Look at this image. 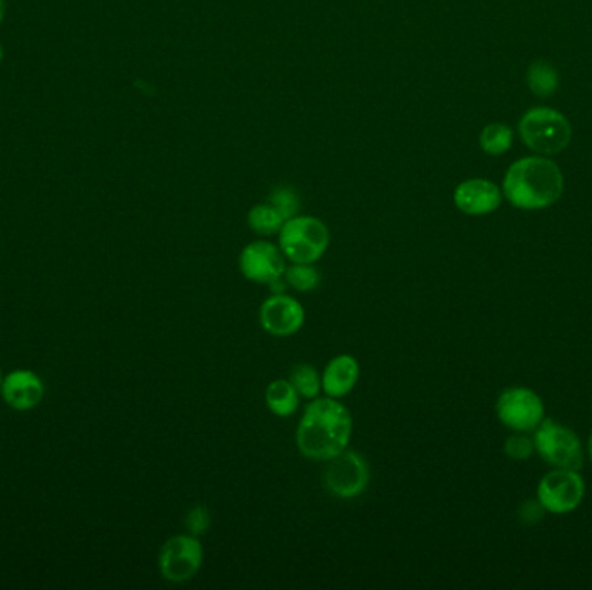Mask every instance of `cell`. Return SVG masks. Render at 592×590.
Wrapping results in <instances>:
<instances>
[{
	"label": "cell",
	"mask_w": 592,
	"mask_h": 590,
	"mask_svg": "<svg viewBox=\"0 0 592 590\" xmlns=\"http://www.w3.org/2000/svg\"><path fill=\"white\" fill-rule=\"evenodd\" d=\"M0 61H2V47H0Z\"/></svg>",
	"instance_id": "cell-28"
},
{
	"label": "cell",
	"mask_w": 592,
	"mask_h": 590,
	"mask_svg": "<svg viewBox=\"0 0 592 590\" xmlns=\"http://www.w3.org/2000/svg\"><path fill=\"white\" fill-rule=\"evenodd\" d=\"M4 14H6V2L0 0V23L4 20Z\"/></svg>",
	"instance_id": "cell-25"
},
{
	"label": "cell",
	"mask_w": 592,
	"mask_h": 590,
	"mask_svg": "<svg viewBox=\"0 0 592 590\" xmlns=\"http://www.w3.org/2000/svg\"><path fill=\"white\" fill-rule=\"evenodd\" d=\"M361 378V366L359 360L342 353L329 360L321 374L322 392L326 397L343 398L354 390Z\"/></svg>",
	"instance_id": "cell-13"
},
{
	"label": "cell",
	"mask_w": 592,
	"mask_h": 590,
	"mask_svg": "<svg viewBox=\"0 0 592 590\" xmlns=\"http://www.w3.org/2000/svg\"><path fill=\"white\" fill-rule=\"evenodd\" d=\"M542 514H544V507L541 506V502H527L523 504L520 509V516H522L523 523H537L542 520Z\"/></svg>",
	"instance_id": "cell-24"
},
{
	"label": "cell",
	"mask_w": 592,
	"mask_h": 590,
	"mask_svg": "<svg viewBox=\"0 0 592 590\" xmlns=\"http://www.w3.org/2000/svg\"><path fill=\"white\" fill-rule=\"evenodd\" d=\"M290 383L300 398L314 400L322 392L321 374L310 364H298L290 372Z\"/></svg>",
	"instance_id": "cell-18"
},
{
	"label": "cell",
	"mask_w": 592,
	"mask_h": 590,
	"mask_svg": "<svg viewBox=\"0 0 592 590\" xmlns=\"http://www.w3.org/2000/svg\"><path fill=\"white\" fill-rule=\"evenodd\" d=\"M265 404L277 417H290L300 407V395L290 383V379H274L265 390Z\"/></svg>",
	"instance_id": "cell-15"
},
{
	"label": "cell",
	"mask_w": 592,
	"mask_h": 590,
	"mask_svg": "<svg viewBox=\"0 0 592 590\" xmlns=\"http://www.w3.org/2000/svg\"><path fill=\"white\" fill-rule=\"evenodd\" d=\"M2 397L16 411H30L44 397V385L37 374L30 371L11 372L2 381Z\"/></svg>",
	"instance_id": "cell-14"
},
{
	"label": "cell",
	"mask_w": 592,
	"mask_h": 590,
	"mask_svg": "<svg viewBox=\"0 0 592 590\" xmlns=\"http://www.w3.org/2000/svg\"><path fill=\"white\" fill-rule=\"evenodd\" d=\"M513 144V132L504 123H490L480 134V146L490 156H501Z\"/></svg>",
	"instance_id": "cell-20"
},
{
	"label": "cell",
	"mask_w": 592,
	"mask_h": 590,
	"mask_svg": "<svg viewBox=\"0 0 592 590\" xmlns=\"http://www.w3.org/2000/svg\"><path fill=\"white\" fill-rule=\"evenodd\" d=\"M324 483L329 494L338 499H357L369 485V466L364 457L355 450H343L340 456L328 461L324 471Z\"/></svg>",
	"instance_id": "cell-7"
},
{
	"label": "cell",
	"mask_w": 592,
	"mask_h": 590,
	"mask_svg": "<svg viewBox=\"0 0 592 590\" xmlns=\"http://www.w3.org/2000/svg\"><path fill=\"white\" fill-rule=\"evenodd\" d=\"M499 187L485 179L464 180L454 193V203L466 215H489L501 205Z\"/></svg>",
	"instance_id": "cell-12"
},
{
	"label": "cell",
	"mask_w": 592,
	"mask_h": 590,
	"mask_svg": "<svg viewBox=\"0 0 592 590\" xmlns=\"http://www.w3.org/2000/svg\"><path fill=\"white\" fill-rule=\"evenodd\" d=\"M284 281L298 293H310L321 284V274L316 263H291L284 272Z\"/></svg>",
	"instance_id": "cell-19"
},
{
	"label": "cell",
	"mask_w": 592,
	"mask_h": 590,
	"mask_svg": "<svg viewBox=\"0 0 592 590\" xmlns=\"http://www.w3.org/2000/svg\"><path fill=\"white\" fill-rule=\"evenodd\" d=\"M497 417L509 430L532 431L542 423L544 404L537 393L528 388H508L497 400Z\"/></svg>",
	"instance_id": "cell-10"
},
{
	"label": "cell",
	"mask_w": 592,
	"mask_h": 590,
	"mask_svg": "<svg viewBox=\"0 0 592 590\" xmlns=\"http://www.w3.org/2000/svg\"><path fill=\"white\" fill-rule=\"evenodd\" d=\"M2 381H4V379H2V371H0V386H2Z\"/></svg>",
	"instance_id": "cell-27"
},
{
	"label": "cell",
	"mask_w": 592,
	"mask_h": 590,
	"mask_svg": "<svg viewBox=\"0 0 592 590\" xmlns=\"http://www.w3.org/2000/svg\"><path fill=\"white\" fill-rule=\"evenodd\" d=\"M279 236V248L291 263H317L329 248V231L316 217L295 215L284 222Z\"/></svg>",
	"instance_id": "cell-3"
},
{
	"label": "cell",
	"mask_w": 592,
	"mask_h": 590,
	"mask_svg": "<svg viewBox=\"0 0 592 590\" xmlns=\"http://www.w3.org/2000/svg\"><path fill=\"white\" fill-rule=\"evenodd\" d=\"M286 267V257L279 244H272L265 239L246 244L239 253V272L251 283L265 286L276 283L283 279Z\"/></svg>",
	"instance_id": "cell-9"
},
{
	"label": "cell",
	"mask_w": 592,
	"mask_h": 590,
	"mask_svg": "<svg viewBox=\"0 0 592 590\" xmlns=\"http://www.w3.org/2000/svg\"><path fill=\"white\" fill-rule=\"evenodd\" d=\"M589 456H591L592 461V435L591 438H589Z\"/></svg>",
	"instance_id": "cell-26"
},
{
	"label": "cell",
	"mask_w": 592,
	"mask_h": 590,
	"mask_svg": "<svg viewBox=\"0 0 592 590\" xmlns=\"http://www.w3.org/2000/svg\"><path fill=\"white\" fill-rule=\"evenodd\" d=\"M502 189L509 203L516 208L542 210L561 198L565 180L553 160L530 156L515 161L508 168Z\"/></svg>",
	"instance_id": "cell-2"
},
{
	"label": "cell",
	"mask_w": 592,
	"mask_h": 590,
	"mask_svg": "<svg viewBox=\"0 0 592 590\" xmlns=\"http://www.w3.org/2000/svg\"><path fill=\"white\" fill-rule=\"evenodd\" d=\"M520 135L528 148L539 154H558L572 139V127L560 111L534 108L520 120Z\"/></svg>",
	"instance_id": "cell-4"
},
{
	"label": "cell",
	"mask_w": 592,
	"mask_h": 590,
	"mask_svg": "<svg viewBox=\"0 0 592 590\" xmlns=\"http://www.w3.org/2000/svg\"><path fill=\"white\" fill-rule=\"evenodd\" d=\"M535 450L539 456L558 469H572L579 471L582 468V445L577 435L568 428L554 421H542L535 428Z\"/></svg>",
	"instance_id": "cell-5"
},
{
	"label": "cell",
	"mask_w": 592,
	"mask_h": 590,
	"mask_svg": "<svg viewBox=\"0 0 592 590\" xmlns=\"http://www.w3.org/2000/svg\"><path fill=\"white\" fill-rule=\"evenodd\" d=\"M284 220L283 215L277 212L276 208L267 201L262 205L253 206L250 213H248V225H250L251 231L258 234V236H274L277 232L281 231Z\"/></svg>",
	"instance_id": "cell-17"
},
{
	"label": "cell",
	"mask_w": 592,
	"mask_h": 590,
	"mask_svg": "<svg viewBox=\"0 0 592 590\" xmlns=\"http://www.w3.org/2000/svg\"><path fill=\"white\" fill-rule=\"evenodd\" d=\"M354 417L340 398L317 397L305 407L296 426V447L310 461L328 462L348 449Z\"/></svg>",
	"instance_id": "cell-1"
},
{
	"label": "cell",
	"mask_w": 592,
	"mask_h": 590,
	"mask_svg": "<svg viewBox=\"0 0 592 590\" xmlns=\"http://www.w3.org/2000/svg\"><path fill=\"white\" fill-rule=\"evenodd\" d=\"M258 317L265 333L277 338H288L303 328L305 308L293 296L279 293L269 296L262 303Z\"/></svg>",
	"instance_id": "cell-11"
},
{
	"label": "cell",
	"mask_w": 592,
	"mask_h": 590,
	"mask_svg": "<svg viewBox=\"0 0 592 590\" xmlns=\"http://www.w3.org/2000/svg\"><path fill=\"white\" fill-rule=\"evenodd\" d=\"M535 445L530 438L523 437V435H513L509 437L504 443V452L506 456L516 461H523L534 454Z\"/></svg>",
	"instance_id": "cell-22"
},
{
	"label": "cell",
	"mask_w": 592,
	"mask_h": 590,
	"mask_svg": "<svg viewBox=\"0 0 592 590\" xmlns=\"http://www.w3.org/2000/svg\"><path fill=\"white\" fill-rule=\"evenodd\" d=\"M187 530L191 535L200 537L210 528V514L203 506H196L187 514Z\"/></svg>",
	"instance_id": "cell-23"
},
{
	"label": "cell",
	"mask_w": 592,
	"mask_h": 590,
	"mask_svg": "<svg viewBox=\"0 0 592 590\" xmlns=\"http://www.w3.org/2000/svg\"><path fill=\"white\" fill-rule=\"evenodd\" d=\"M203 558V544L196 535H175L161 547L158 566L165 580L184 584L200 573Z\"/></svg>",
	"instance_id": "cell-6"
},
{
	"label": "cell",
	"mask_w": 592,
	"mask_h": 590,
	"mask_svg": "<svg viewBox=\"0 0 592 590\" xmlns=\"http://www.w3.org/2000/svg\"><path fill=\"white\" fill-rule=\"evenodd\" d=\"M269 203L283 215L284 220L298 215V208H300V199L290 187H277L276 191L271 194Z\"/></svg>",
	"instance_id": "cell-21"
},
{
	"label": "cell",
	"mask_w": 592,
	"mask_h": 590,
	"mask_svg": "<svg viewBox=\"0 0 592 590\" xmlns=\"http://www.w3.org/2000/svg\"><path fill=\"white\" fill-rule=\"evenodd\" d=\"M586 494L582 476L572 469H554L542 478L537 488V499L544 511L553 514L572 513Z\"/></svg>",
	"instance_id": "cell-8"
},
{
	"label": "cell",
	"mask_w": 592,
	"mask_h": 590,
	"mask_svg": "<svg viewBox=\"0 0 592 590\" xmlns=\"http://www.w3.org/2000/svg\"><path fill=\"white\" fill-rule=\"evenodd\" d=\"M528 89L534 92L537 97L553 96L560 85L558 71L553 65L546 61H534L528 66L527 71Z\"/></svg>",
	"instance_id": "cell-16"
}]
</instances>
